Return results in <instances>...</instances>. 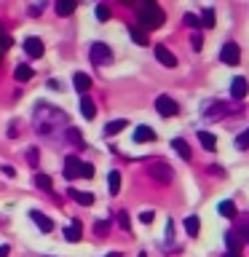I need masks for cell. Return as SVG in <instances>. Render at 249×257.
<instances>
[{
	"label": "cell",
	"mask_w": 249,
	"mask_h": 257,
	"mask_svg": "<svg viewBox=\"0 0 249 257\" xmlns=\"http://www.w3.org/2000/svg\"><path fill=\"white\" fill-rule=\"evenodd\" d=\"M129 35L134 38L137 46H148V35H145L142 27H137V24H129Z\"/></svg>",
	"instance_id": "cell-22"
},
{
	"label": "cell",
	"mask_w": 249,
	"mask_h": 257,
	"mask_svg": "<svg viewBox=\"0 0 249 257\" xmlns=\"http://www.w3.org/2000/svg\"><path fill=\"white\" fill-rule=\"evenodd\" d=\"M64 177H67V180L83 177V161L75 158V156H67V158H64Z\"/></svg>",
	"instance_id": "cell-6"
},
{
	"label": "cell",
	"mask_w": 249,
	"mask_h": 257,
	"mask_svg": "<svg viewBox=\"0 0 249 257\" xmlns=\"http://www.w3.org/2000/svg\"><path fill=\"white\" fill-rule=\"evenodd\" d=\"M156 110H158L161 118H172V115H177V112H180V104H177L169 94H161L158 99H156Z\"/></svg>",
	"instance_id": "cell-5"
},
{
	"label": "cell",
	"mask_w": 249,
	"mask_h": 257,
	"mask_svg": "<svg viewBox=\"0 0 249 257\" xmlns=\"http://www.w3.org/2000/svg\"><path fill=\"white\" fill-rule=\"evenodd\" d=\"M198 142L204 145V150H217V137L209 132H198Z\"/></svg>",
	"instance_id": "cell-23"
},
{
	"label": "cell",
	"mask_w": 249,
	"mask_h": 257,
	"mask_svg": "<svg viewBox=\"0 0 249 257\" xmlns=\"http://www.w3.org/2000/svg\"><path fill=\"white\" fill-rule=\"evenodd\" d=\"M83 177H94V164H83Z\"/></svg>",
	"instance_id": "cell-40"
},
{
	"label": "cell",
	"mask_w": 249,
	"mask_h": 257,
	"mask_svg": "<svg viewBox=\"0 0 249 257\" xmlns=\"http://www.w3.org/2000/svg\"><path fill=\"white\" fill-rule=\"evenodd\" d=\"M32 123H35V132L43 137H56V132L64 134V126H67V115L54 107L48 102H38L35 112H32Z\"/></svg>",
	"instance_id": "cell-1"
},
{
	"label": "cell",
	"mask_w": 249,
	"mask_h": 257,
	"mask_svg": "<svg viewBox=\"0 0 249 257\" xmlns=\"http://www.w3.org/2000/svg\"><path fill=\"white\" fill-rule=\"evenodd\" d=\"M185 230H188V236H193V238L198 236V230H201V220H198L196 214H190L188 220H185Z\"/></svg>",
	"instance_id": "cell-24"
},
{
	"label": "cell",
	"mask_w": 249,
	"mask_h": 257,
	"mask_svg": "<svg viewBox=\"0 0 249 257\" xmlns=\"http://www.w3.org/2000/svg\"><path fill=\"white\" fill-rule=\"evenodd\" d=\"M225 244H228V252L241 254V244H244V238L238 236V230H230V233H225Z\"/></svg>",
	"instance_id": "cell-14"
},
{
	"label": "cell",
	"mask_w": 249,
	"mask_h": 257,
	"mask_svg": "<svg viewBox=\"0 0 249 257\" xmlns=\"http://www.w3.org/2000/svg\"><path fill=\"white\" fill-rule=\"evenodd\" d=\"M118 225H120V230H132V220H129V212H126V209H120V212H118Z\"/></svg>",
	"instance_id": "cell-32"
},
{
	"label": "cell",
	"mask_w": 249,
	"mask_h": 257,
	"mask_svg": "<svg viewBox=\"0 0 249 257\" xmlns=\"http://www.w3.org/2000/svg\"><path fill=\"white\" fill-rule=\"evenodd\" d=\"M96 19H99V22H107V19H110V8H107V6H96Z\"/></svg>",
	"instance_id": "cell-36"
},
{
	"label": "cell",
	"mask_w": 249,
	"mask_h": 257,
	"mask_svg": "<svg viewBox=\"0 0 249 257\" xmlns=\"http://www.w3.org/2000/svg\"><path fill=\"white\" fill-rule=\"evenodd\" d=\"M209 172H212V174H220V177L225 174V172H222V169H220V166H209Z\"/></svg>",
	"instance_id": "cell-43"
},
{
	"label": "cell",
	"mask_w": 249,
	"mask_h": 257,
	"mask_svg": "<svg viewBox=\"0 0 249 257\" xmlns=\"http://www.w3.org/2000/svg\"><path fill=\"white\" fill-rule=\"evenodd\" d=\"M126 126H129V123H126L123 118H118V120H110V123L104 126V137H115V134H120V132H123Z\"/></svg>",
	"instance_id": "cell-20"
},
{
	"label": "cell",
	"mask_w": 249,
	"mask_h": 257,
	"mask_svg": "<svg viewBox=\"0 0 249 257\" xmlns=\"http://www.w3.org/2000/svg\"><path fill=\"white\" fill-rule=\"evenodd\" d=\"M0 56H3V54H0Z\"/></svg>",
	"instance_id": "cell-47"
},
{
	"label": "cell",
	"mask_w": 249,
	"mask_h": 257,
	"mask_svg": "<svg viewBox=\"0 0 249 257\" xmlns=\"http://www.w3.org/2000/svg\"><path fill=\"white\" fill-rule=\"evenodd\" d=\"M150 177L161 185H169L174 180V169L169 164H164V161H156V164H150Z\"/></svg>",
	"instance_id": "cell-4"
},
{
	"label": "cell",
	"mask_w": 249,
	"mask_h": 257,
	"mask_svg": "<svg viewBox=\"0 0 249 257\" xmlns=\"http://www.w3.org/2000/svg\"><path fill=\"white\" fill-rule=\"evenodd\" d=\"M236 150H249V128H244V132L236 137Z\"/></svg>",
	"instance_id": "cell-31"
},
{
	"label": "cell",
	"mask_w": 249,
	"mask_h": 257,
	"mask_svg": "<svg viewBox=\"0 0 249 257\" xmlns=\"http://www.w3.org/2000/svg\"><path fill=\"white\" fill-rule=\"evenodd\" d=\"M35 185H38V188H43V190H51V177H48V174H43V172H38L35 174Z\"/></svg>",
	"instance_id": "cell-30"
},
{
	"label": "cell",
	"mask_w": 249,
	"mask_h": 257,
	"mask_svg": "<svg viewBox=\"0 0 249 257\" xmlns=\"http://www.w3.org/2000/svg\"><path fill=\"white\" fill-rule=\"evenodd\" d=\"M80 115H83L86 120H91V118L96 115V104L88 99V96H83V99H80Z\"/></svg>",
	"instance_id": "cell-21"
},
{
	"label": "cell",
	"mask_w": 249,
	"mask_h": 257,
	"mask_svg": "<svg viewBox=\"0 0 249 257\" xmlns=\"http://www.w3.org/2000/svg\"><path fill=\"white\" fill-rule=\"evenodd\" d=\"M30 217H32V222H35V225H38V228L43 230V233L54 230V222L48 220V217H46L43 212H40V209H32V212H30Z\"/></svg>",
	"instance_id": "cell-11"
},
{
	"label": "cell",
	"mask_w": 249,
	"mask_h": 257,
	"mask_svg": "<svg viewBox=\"0 0 249 257\" xmlns=\"http://www.w3.org/2000/svg\"><path fill=\"white\" fill-rule=\"evenodd\" d=\"M67 193H70V198L75 201V204H80V206H91V204H94V196H91V193H83V190H75V188H70Z\"/></svg>",
	"instance_id": "cell-17"
},
{
	"label": "cell",
	"mask_w": 249,
	"mask_h": 257,
	"mask_svg": "<svg viewBox=\"0 0 249 257\" xmlns=\"http://www.w3.org/2000/svg\"><path fill=\"white\" fill-rule=\"evenodd\" d=\"M140 257H148V254H145V252H142V254H140Z\"/></svg>",
	"instance_id": "cell-46"
},
{
	"label": "cell",
	"mask_w": 249,
	"mask_h": 257,
	"mask_svg": "<svg viewBox=\"0 0 249 257\" xmlns=\"http://www.w3.org/2000/svg\"><path fill=\"white\" fill-rule=\"evenodd\" d=\"M24 51H27L30 59H38V56H43V51H46V48H43V40L35 38V35L27 38V40H24Z\"/></svg>",
	"instance_id": "cell-9"
},
{
	"label": "cell",
	"mask_w": 249,
	"mask_h": 257,
	"mask_svg": "<svg viewBox=\"0 0 249 257\" xmlns=\"http://www.w3.org/2000/svg\"><path fill=\"white\" fill-rule=\"evenodd\" d=\"M72 11H75V3H72V0H59V3H56V14L59 16H67Z\"/></svg>",
	"instance_id": "cell-27"
},
{
	"label": "cell",
	"mask_w": 249,
	"mask_h": 257,
	"mask_svg": "<svg viewBox=\"0 0 249 257\" xmlns=\"http://www.w3.org/2000/svg\"><path fill=\"white\" fill-rule=\"evenodd\" d=\"M156 59L164 64V67H174V64H177V56L169 51L166 46H156Z\"/></svg>",
	"instance_id": "cell-12"
},
{
	"label": "cell",
	"mask_w": 249,
	"mask_h": 257,
	"mask_svg": "<svg viewBox=\"0 0 249 257\" xmlns=\"http://www.w3.org/2000/svg\"><path fill=\"white\" fill-rule=\"evenodd\" d=\"M241 107H228L225 102H217V104H209V110L204 112L206 118H225V115H230V112H238Z\"/></svg>",
	"instance_id": "cell-8"
},
{
	"label": "cell",
	"mask_w": 249,
	"mask_h": 257,
	"mask_svg": "<svg viewBox=\"0 0 249 257\" xmlns=\"http://www.w3.org/2000/svg\"><path fill=\"white\" fill-rule=\"evenodd\" d=\"M185 24L193 27V30H198L201 27V19H198V16H193V14H185Z\"/></svg>",
	"instance_id": "cell-38"
},
{
	"label": "cell",
	"mask_w": 249,
	"mask_h": 257,
	"mask_svg": "<svg viewBox=\"0 0 249 257\" xmlns=\"http://www.w3.org/2000/svg\"><path fill=\"white\" fill-rule=\"evenodd\" d=\"M246 91H249V83H246V78H233V83H230V96L233 99H244L246 96Z\"/></svg>",
	"instance_id": "cell-10"
},
{
	"label": "cell",
	"mask_w": 249,
	"mask_h": 257,
	"mask_svg": "<svg viewBox=\"0 0 249 257\" xmlns=\"http://www.w3.org/2000/svg\"><path fill=\"white\" fill-rule=\"evenodd\" d=\"M238 59H241V48L233 43V40H230V43H225L222 51H220V62L222 64H238Z\"/></svg>",
	"instance_id": "cell-7"
},
{
	"label": "cell",
	"mask_w": 249,
	"mask_h": 257,
	"mask_svg": "<svg viewBox=\"0 0 249 257\" xmlns=\"http://www.w3.org/2000/svg\"><path fill=\"white\" fill-rule=\"evenodd\" d=\"M11 46H14L11 35H6V32L0 30V54H3V51H8V48H11Z\"/></svg>",
	"instance_id": "cell-33"
},
{
	"label": "cell",
	"mask_w": 249,
	"mask_h": 257,
	"mask_svg": "<svg viewBox=\"0 0 249 257\" xmlns=\"http://www.w3.org/2000/svg\"><path fill=\"white\" fill-rule=\"evenodd\" d=\"M214 22H217L214 8H204V11H201V27H214Z\"/></svg>",
	"instance_id": "cell-25"
},
{
	"label": "cell",
	"mask_w": 249,
	"mask_h": 257,
	"mask_svg": "<svg viewBox=\"0 0 249 257\" xmlns=\"http://www.w3.org/2000/svg\"><path fill=\"white\" fill-rule=\"evenodd\" d=\"M72 86H75L78 91L86 96V91H88V88H91V78H88L86 72H75V75H72Z\"/></svg>",
	"instance_id": "cell-16"
},
{
	"label": "cell",
	"mask_w": 249,
	"mask_h": 257,
	"mask_svg": "<svg viewBox=\"0 0 249 257\" xmlns=\"http://www.w3.org/2000/svg\"><path fill=\"white\" fill-rule=\"evenodd\" d=\"M3 174L6 177H16V169L14 166H3Z\"/></svg>",
	"instance_id": "cell-41"
},
{
	"label": "cell",
	"mask_w": 249,
	"mask_h": 257,
	"mask_svg": "<svg viewBox=\"0 0 249 257\" xmlns=\"http://www.w3.org/2000/svg\"><path fill=\"white\" fill-rule=\"evenodd\" d=\"M172 150H177V156H180L182 161H190L193 153H190V145L185 140H172Z\"/></svg>",
	"instance_id": "cell-18"
},
{
	"label": "cell",
	"mask_w": 249,
	"mask_h": 257,
	"mask_svg": "<svg viewBox=\"0 0 249 257\" xmlns=\"http://www.w3.org/2000/svg\"><path fill=\"white\" fill-rule=\"evenodd\" d=\"M88 59H91V64H96V67H104V64L112 62V51L107 48V43H91Z\"/></svg>",
	"instance_id": "cell-3"
},
{
	"label": "cell",
	"mask_w": 249,
	"mask_h": 257,
	"mask_svg": "<svg viewBox=\"0 0 249 257\" xmlns=\"http://www.w3.org/2000/svg\"><path fill=\"white\" fill-rule=\"evenodd\" d=\"M14 78H16V80H30V78H32V67H27V64H19V67L14 70Z\"/></svg>",
	"instance_id": "cell-28"
},
{
	"label": "cell",
	"mask_w": 249,
	"mask_h": 257,
	"mask_svg": "<svg viewBox=\"0 0 249 257\" xmlns=\"http://www.w3.org/2000/svg\"><path fill=\"white\" fill-rule=\"evenodd\" d=\"M107 230H110V222H107V220H99V222L94 225V233H96V236H104Z\"/></svg>",
	"instance_id": "cell-34"
},
{
	"label": "cell",
	"mask_w": 249,
	"mask_h": 257,
	"mask_svg": "<svg viewBox=\"0 0 249 257\" xmlns=\"http://www.w3.org/2000/svg\"><path fill=\"white\" fill-rule=\"evenodd\" d=\"M153 220H156V212H153V209H145V212H140V222L150 225Z\"/></svg>",
	"instance_id": "cell-35"
},
{
	"label": "cell",
	"mask_w": 249,
	"mask_h": 257,
	"mask_svg": "<svg viewBox=\"0 0 249 257\" xmlns=\"http://www.w3.org/2000/svg\"><path fill=\"white\" fill-rule=\"evenodd\" d=\"M104 257H120V252H107V254H104Z\"/></svg>",
	"instance_id": "cell-44"
},
{
	"label": "cell",
	"mask_w": 249,
	"mask_h": 257,
	"mask_svg": "<svg viewBox=\"0 0 249 257\" xmlns=\"http://www.w3.org/2000/svg\"><path fill=\"white\" fill-rule=\"evenodd\" d=\"M27 161H30V166H38V148L27 150Z\"/></svg>",
	"instance_id": "cell-39"
},
{
	"label": "cell",
	"mask_w": 249,
	"mask_h": 257,
	"mask_svg": "<svg viewBox=\"0 0 249 257\" xmlns=\"http://www.w3.org/2000/svg\"><path fill=\"white\" fill-rule=\"evenodd\" d=\"M107 185H110V193L115 196V193H120V172H110L107 174Z\"/></svg>",
	"instance_id": "cell-26"
},
{
	"label": "cell",
	"mask_w": 249,
	"mask_h": 257,
	"mask_svg": "<svg viewBox=\"0 0 249 257\" xmlns=\"http://www.w3.org/2000/svg\"><path fill=\"white\" fill-rule=\"evenodd\" d=\"M64 140H70L72 145H78V148L83 145V140H80V134H78V128H72V126L64 128Z\"/></svg>",
	"instance_id": "cell-29"
},
{
	"label": "cell",
	"mask_w": 249,
	"mask_h": 257,
	"mask_svg": "<svg viewBox=\"0 0 249 257\" xmlns=\"http://www.w3.org/2000/svg\"><path fill=\"white\" fill-rule=\"evenodd\" d=\"M156 140V132H153L150 126H137L134 128V142L137 145H145V142H153Z\"/></svg>",
	"instance_id": "cell-13"
},
{
	"label": "cell",
	"mask_w": 249,
	"mask_h": 257,
	"mask_svg": "<svg viewBox=\"0 0 249 257\" xmlns=\"http://www.w3.org/2000/svg\"><path fill=\"white\" fill-rule=\"evenodd\" d=\"M217 212H220L225 220H233V217H236V204H233V201H220V204H217Z\"/></svg>",
	"instance_id": "cell-19"
},
{
	"label": "cell",
	"mask_w": 249,
	"mask_h": 257,
	"mask_svg": "<svg viewBox=\"0 0 249 257\" xmlns=\"http://www.w3.org/2000/svg\"><path fill=\"white\" fill-rule=\"evenodd\" d=\"M126 6H134L137 8V27L142 30H158L161 24L166 22V14L164 8L158 3H153V0H142V3H134V0H126Z\"/></svg>",
	"instance_id": "cell-2"
},
{
	"label": "cell",
	"mask_w": 249,
	"mask_h": 257,
	"mask_svg": "<svg viewBox=\"0 0 249 257\" xmlns=\"http://www.w3.org/2000/svg\"><path fill=\"white\" fill-rule=\"evenodd\" d=\"M225 257H241V254H236V252H225Z\"/></svg>",
	"instance_id": "cell-45"
},
{
	"label": "cell",
	"mask_w": 249,
	"mask_h": 257,
	"mask_svg": "<svg viewBox=\"0 0 249 257\" xmlns=\"http://www.w3.org/2000/svg\"><path fill=\"white\" fill-rule=\"evenodd\" d=\"M190 46H193V51H201V46H204V40H201V32H193V35H190Z\"/></svg>",
	"instance_id": "cell-37"
},
{
	"label": "cell",
	"mask_w": 249,
	"mask_h": 257,
	"mask_svg": "<svg viewBox=\"0 0 249 257\" xmlns=\"http://www.w3.org/2000/svg\"><path fill=\"white\" fill-rule=\"evenodd\" d=\"M8 254H11V246L3 244V246H0V257H8Z\"/></svg>",
	"instance_id": "cell-42"
},
{
	"label": "cell",
	"mask_w": 249,
	"mask_h": 257,
	"mask_svg": "<svg viewBox=\"0 0 249 257\" xmlns=\"http://www.w3.org/2000/svg\"><path fill=\"white\" fill-rule=\"evenodd\" d=\"M80 236H83V228H80V222H78V220H72V222H70V228H64V238H67L70 244H78Z\"/></svg>",
	"instance_id": "cell-15"
}]
</instances>
